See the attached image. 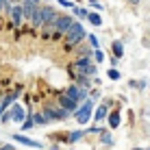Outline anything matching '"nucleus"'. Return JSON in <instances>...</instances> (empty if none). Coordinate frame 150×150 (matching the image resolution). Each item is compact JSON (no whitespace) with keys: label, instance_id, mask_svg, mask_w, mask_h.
Masks as SVG:
<instances>
[{"label":"nucleus","instance_id":"9d476101","mask_svg":"<svg viewBox=\"0 0 150 150\" xmlns=\"http://www.w3.org/2000/svg\"><path fill=\"white\" fill-rule=\"evenodd\" d=\"M107 113H109V109H107L105 105H100V107H98V111H96V120H98V122H102V120L107 117Z\"/></svg>","mask_w":150,"mask_h":150},{"label":"nucleus","instance_id":"6ab92c4d","mask_svg":"<svg viewBox=\"0 0 150 150\" xmlns=\"http://www.w3.org/2000/svg\"><path fill=\"white\" fill-rule=\"evenodd\" d=\"M94 57H96V61H105V54H102V50H94Z\"/></svg>","mask_w":150,"mask_h":150},{"label":"nucleus","instance_id":"4be33fe9","mask_svg":"<svg viewBox=\"0 0 150 150\" xmlns=\"http://www.w3.org/2000/svg\"><path fill=\"white\" fill-rule=\"evenodd\" d=\"M59 2H61V4H63V7H68V9H74V4H72V2H70V0H59Z\"/></svg>","mask_w":150,"mask_h":150},{"label":"nucleus","instance_id":"ddd939ff","mask_svg":"<svg viewBox=\"0 0 150 150\" xmlns=\"http://www.w3.org/2000/svg\"><path fill=\"white\" fill-rule=\"evenodd\" d=\"M33 113H28V117H26V120H24L22 122V131H30V128H33Z\"/></svg>","mask_w":150,"mask_h":150},{"label":"nucleus","instance_id":"5701e85b","mask_svg":"<svg viewBox=\"0 0 150 150\" xmlns=\"http://www.w3.org/2000/svg\"><path fill=\"white\" fill-rule=\"evenodd\" d=\"M89 41H91V46H94V48H98V39H96V35H89Z\"/></svg>","mask_w":150,"mask_h":150},{"label":"nucleus","instance_id":"423d86ee","mask_svg":"<svg viewBox=\"0 0 150 150\" xmlns=\"http://www.w3.org/2000/svg\"><path fill=\"white\" fill-rule=\"evenodd\" d=\"M63 96H68L72 102H79V100H83V98H85V89H81V87H68Z\"/></svg>","mask_w":150,"mask_h":150},{"label":"nucleus","instance_id":"2eb2a0df","mask_svg":"<svg viewBox=\"0 0 150 150\" xmlns=\"http://www.w3.org/2000/svg\"><path fill=\"white\" fill-rule=\"evenodd\" d=\"M33 122H35V124H46L44 113H33Z\"/></svg>","mask_w":150,"mask_h":150},{"label":"nucleus","instance_id":"cd10ccee","mask_svg":"<svg viewBox=\"0 0 150 150\" xmlns=\"http://www.w3.org/2000/svg\"><path fill=\"white\" fill-rule=\"evenodd\" d=\"M0 146H2V144H0Z\"/></svg>","mask_w":150,"mask_h":150},{"label":"nucleus","instance_id":"393cba45","mask_svg":"<svg viewBox=\"0 0 150 150\" xmlns=\"http://www.w3.org/2000/svg\"><path fill=\"white\" fill-rule=\"evenodd\" d=\"M4 4H13V0H4Z\"/></svg>","mask_w":150,"mask_h":150},{"label":"nucleus","instance_id":"0eeeda50","mask_svg":"<svg viewBox=\"0 0 150 150\" xmlns=\"http://www.w3.org/2000/svg\"><path fill=\"white\" fill-rule=\"evenodd\" d=\"M11 139H13V142L24 144V146H30V148H41V144H39V142H35V139H28L26 135H20V133H15Z\"/></svg>","mask_w":150,"mask_h":150},{"label":"nucleus","instance_id":"39448f33","mask_svg":"<svg viewBox=\"0 0 150 150\" xmlns=\"http://www.w3.org/2000/svg\"><path fill=\"white\" fill-rule=\"evenodd\" d=\"M9 115H11V120L13 122H24L26 120V113H24V109H22V105H11V111H9Z\"/></svg>","mask_w":150,"mask_h":150},{"label":"nucleus","instance_id":"412c9836","mask_svg":"<svg viewBox=\"0 0 150 150\" xmlns=\"http://www.w3.org/2000/svg\"><path fill=\"white\" fill-rule=\"evenodd\" d=\"M74 11H76V13H79V15H81V18H87V15H89V13H87V9H74Z\"/></svg>","mask_w":150,"mask_h":150},{"label":"nucleus","instance_id":"a878e982","mask_svg":"<svg viewBox=\"0 0 150 150\" xmlns=\"http://www.w3.org/2000/svg\"><path fill=\"white\" fill-rule=\"evenodd\" d=\"M2 113H4V111H2V107H0V115H2Z\"/></svg>","mask_w":150,"mask_h":150},{"label":"nucleus","instance_id":"f8f14e48","mask_svg":"<svg viewBox=\"0 0 150 150\" xmlns=\"http://www.w3.org/2000/svg\"><path fill=\"white\" fill-rule=\"evenodd\" d=\"M109 126L111 128L120 126V113H111V115H109Z\"/></svg>","mask_w":150,"mask_h":150},{"label":"nucleus","instance_id":"dca6fc26","mask_svg":"<svg viewBox=\"0 0 150 150\" xmlns=\"http://www.w3.org/2000/svg\"><path fill=\"white\" fill-rule=\"evenodd\" d=\"M81 137H83V133H81V131H74V133H70V139H68V142H79Z\"/></svg>","mask_w":150,"mask_h":150},{"label":"nucleus","instance_id":"f3484780","mask_svg":"<svg viewBox=\"0 0 150 150\" xmlns=\"http://www.w3.org/2000/svg\"><path fill=\"white\" fill-rule=\"evenodd\" d=\"M102 142H105L107 146H111V144H113V139L109 137V133H102Z\"/></svg>","mask_w":150,"mask_h":150},{"label":"nucleus","instance_id":"f03ea898","mask_svg":"<svg viewBox=\"0 0 150 150\" xmlns=\"http://www.w3.org/2000/svg\"><path fill=\"white\" fill-rule=\"evenodd\" d=\"M9 20H11L13 26H20V24L24 22V11H22V4H11L9 7Z\"/></svg>","mask_w":150,"mask_h":150},{"label":"nucleus","instance_id":"bb28decb","mask_svg":"<svg viewBox=\"0 0 150 150\" xmlns=\"http://www.w3.org/2000/svg\"><path fill=\"white\" fill-rule=\"evenodd\" d=\"M135 150H142V148H135Z\"/></svg>","mask_w":150,"mask_h":150},{"label":"nucleus","instance_id":"b1692460","mask_svg":"<svg viewBox=\"0 0 150 150\" xmlns=\"http://www.w3.org/2000/svg\"><path fill=\"white\" fill-rule=\"evenodd\" d=\"M0 150H15V148H13V144H2Z\"/></svg>","mask_w":150,"mask_h":150},{"label":"nucleus","instance_id":"9b49d317","mask_svg":"<svg viewBox=\"0 0 150 150\" xmlns=\"http://www.w3.org/2000/svg\"><path fill=\"white\" fill-rule=\"evenodd\" d=\"M87 18H89V22L94 24V26H100V24H102V18H100V13H89Z\"/></svg>","mask_w":150,"mask_h":150},{"label":"nucleus","instance_id":"20e7f679","mask_svg":"<svg viewBox=\"0 0 150 150\" xmlns=\"http://www.w3.org/2000/svg\"><path fill=\"white\" fill-rule=\"evenodd\" d=\"M72 24H74V22H72V18L59 15V20H57V24H54V28H57V35H61V33H68Z\"/></svg>","mask_w":150,"mask_h":150},{"label":"nucleus","instance_id":"1a4fd4ad","mask_svg":"<svg viewBox=\"0 0 150 150\" xmlns=\"http://www.w3.org/2000/svg\"><path fill=\"white\" fill-rule=\"evenodd\" d=\"M30 24H33L35 28H37V26H41V24H44V15H41V7L37 9V13L33 15V20H30Z\"/></svg>","mask_w":150,"mask_h":150},{"label":"nucleus","instance_id":"7ed1b4c3","mask_svg":"<svg viewBox=\"0 0 150 150\" xmlns=\"http://www.w3.org/2000/svg\"><path fill=\"white\" fill-rule=\"evenodd\" d=\"M91 109H94V100H85V102H83V109H79V111H76V117H79V122H81V124L89 122Z\"/></svg>","mask_w":150,"mask_h":150},{"label":"nucleus","instance_id":"a211bd4d","mask_svg":"<svg viewBox=\"0 0 150 150\" xmlns=\"http://www.w3.org/2000/svg\"><path fill=\"white\" fill-rule=\"evenodd\" d=\"M109 79L117 81V79H120V72H117V70H109Z\"/></svg>","mask_w":150,"mask_h":150},{"label":"nucleus","instance_id":"4468645a","mask_svg":"<svg viewBox=\"0 0 150 150\" xmlns=\"http://www.w3.org/2000/svg\"><path fill=\"white\" fill-rule=\"evenodd\" d=\"M113 54H115V59H120V57L124 54V48H122L120 41H115V44H113Z\"/></svg>","mask_w":150,"mask_h":150},{"label":"nucleus","instance_id":"aec40b11","mask_svg":"<svg viewBox=\"0 0 150 150\" xmlns=\"http://www.w3.org/2000/svg\"><path fill=\"white\" fill-rule=\"evenodd\" d=\"M9 120H11V115H9V111H4L2 115H0V122L4 124V122H9Z\"/></svg>","mask_w":150,"mask_h":150},{"label":"nucleus","instance_id":"6e6552de","mask_svg":"<svg viewBox=\"0 0 150 150\" xmlns=\"http://www.w3.org/2000/svg\"><path fill=\"white\" fill-rule=\"evenodd\" d=\"M59 107H61L65 113H74V111H76V102H72L68 96H61V98H59Z\"/></svg>","mask_w":150,"mask_h":150},{"label":"nucleus","instance_id":"f257e3e1","mask_svg":"<svg viewBox=\"0 0 150 150\" xmlns=\"http://www.w3.org/2000/svg\"><path fill=\"white\" fill-rule=\"evenodd\" d=\"M85 35H87V33H85V28H83V24H76V22H74V24L70 26V30L65 33V46H68V48H72V46L79 44Z\"/></svg>","mask_w":150,"mask_h":150}]
</instances>
